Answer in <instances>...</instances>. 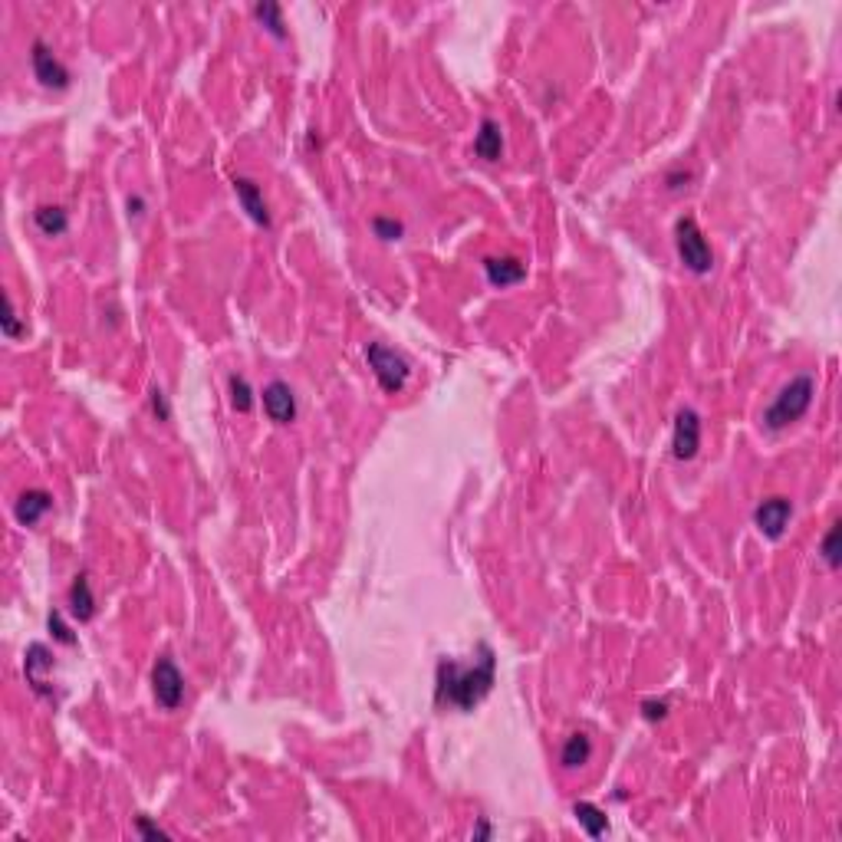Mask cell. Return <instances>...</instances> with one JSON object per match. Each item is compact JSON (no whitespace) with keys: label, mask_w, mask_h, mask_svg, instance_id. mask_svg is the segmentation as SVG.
<instances>
[{"label":"cell","mask_w":842,"mask_h":842,"mask_svg":"<svg viewBox=\"0 0 842 842\" xmlns=\"http://www.w3.org/2000/svg\"><path fill=\"white\" fill-rule=\"evenodd\" d=\"M481 659L464 665L455 659L438 661V678H435V701L447 704L457 710H474L481 701L488 698L494 688V671H498V659L490 651L488 642L477 645Z\"/></svg>","instance_id":"obj_1"},{"label":"cell","mask_w":842,"mask_h":842,"mask_svg":"<svg viewBox=\"0 0 842 842\" xmlns=\"http://www.w3.org/2000/svg\"><path fill=\"white\" fill-rule=\"evenodd\" d=\"M812 395H816V378L806 376V372H803V376H793L790 382L777 392V398H773L770 405H767L763 425L770 428V431H783V428L796 425V421L810 412Z\"/></svg>","instance_id":"obj_2"},{"label":"cell","mask_w":842,"mask_h":842,"mask_svg":"<svg viewBox=\"0 0 842 842\" xmlns=\"http://www.w3.org/2000/svg\"><path fill=\"white\" fill-rule=\"evenodd\" d=\"M675 251H678V260L685 264V270H691V274H710V267H714V251H710L708 237L701 234L698 221L691 217V214H685V217H678L675 221Z\"/></svg>","instance_id":"obj_3"},{"label":"cell","mask_w":842,"mask_h":842,"mask_svg":"<svg viewBox=\"0 0 842 842\" xmlns=\"http://www.w3.org/2000/svg\"><path fill=\"white\" fill-rule=\"evenodd\" d=\"M366 359H369L372 376H376L378 386H382V392L395 395V392H402V388H405L408 376H412V366H408L405 355L395 353V349H392V345H386V343H369L366 345Z\"/></svg>","instance_id":"obj_4"},{"label":"cell","mask_w":842,"mask_h":842,"mask_svg":"<svg viewBox=\"0 0 842 842\" xmlns=\"http://www.w3.org/2000/svg\"><path fill=\"white\" fill-rule=\"evenodd\" d=\"M152 694L158 701V708L178 710L184 701V675L172 661V655H162L152 668Z\"/></svg>","instance_id":"obj_5"},{"label":"cell","mask_w":842,"mask_h":842,"mask_svg":"<svg viewBox=\"0 0 842 842\" xmlns=\"http://www.w3.org/2000/svg\"><path fill=\"white\" fill-rule=\"evenodd\" d=\"M793 520V500L790 498H767L753 510V527L761 530L767 540H780Z\"/></svg>","instance_id":"obj_6"},{"label":"cell","mask_w":842,"mask_h":842,"mask_svg":"<svg viewBox=\"0 0 842 842\" xmlns=\"http://www.w3.org/2000/svg\"><path fill=\"white\" fill-rule=\"evenodd\" d=\"M701 447V415L694 408H681L675 415V431H671V455L678 461H691Z\"/></svg>","instance_id":"obj_7"},{"label":"cell","mask_w":842,"mask_h":842,"mask_svg":"<svg viewBox=\"0 0 842 842\" xmlns=\"http://www.w3.org/2000/svg\"><path fill=\"white\" fill-rule=\"evenodd\" d=\"M30 66H33V76H37L40 86H47V89H66V86H70V70L56 60V53H53L43 40L33 43Z\"/></svg>","instance_id":"obj_8"},{"label":"cell","mask_w":842,"mask_h":842,"mask_svg":"<svg viewBox=\"0 0 842 842\" xmlns=\"http://www.w3.org/2000/svg\"><path fill=\"white\" fill-rule=\"evenodd\" d=\"M47 671H53V655L47 645H40V642H33L30 649H27V655H23V675H27V685H30L40 698H53V688L50 681H47Z\"/></svg>","instance_id":"obj_9"},{"label":"cell","mask_w":842,"mask_h":842,"mask_svg":"<svg viewBox=\"0 0 842 842\" xmlns=\"http://www.w3.org/2000/svg\"><path fill=\"white\" fill-rule=\"evenodd\" d=\"M264 412H267L270 421H276V425H290V421H296L293 388L286 386V382H280V378H274V382L264 388Z\"/></svg>","instance_id":"obj_10"},{"label":"cell","mask_w":842,"mask_h":842,"mask_svg":"<svg viewBox=\"0 0 842 842\" xmlns=\"http://www.w3.org/2000/svg\"><path fill=\"white\" fill-rule=\"evenodd\" d=\"M50 507H53L50 494L40 490V488H33V490H23L21 498H17V504H13V517H17L21 527H37V523L50 514Z\"/></svg>","instance_id":"obj_11"},{"label":"cell","mask_w":842,"mask_h":842,"mask_svg":"<svg viewBox=\"0 0 842 842\" xmlns=\"http://www.w3.org/2000/svg\"><path fill=\"white\" fill-rule=\"evenodd\" d=\"M234 194H237V201H241V208L247 211L251 221L260 224V227H270V211H267L260 184L251 182V178H234Z\"/></svg>","instance_id":"obj_12"},{"label":"cell","mask_w":842,"mask_h":842,"mask_svg":"<svg viewBox=\"0 0 842 842\" xmlns=\"http://www.w3.org/2000/svg\"><path fill=\"white\" fill-rule=\"evenodd\" d=\"M484 276H488L490 286H514L527 276V264L517 260V257H488L484 260Z\"/></svg>","instance_id":"obj_13"},{"label":"cell","mask_w":842,"mask_h":842,"mask_svg":"<svg viewBox=\"0 0 842 842\" xmlns=\"http://www.w3.org/2000/svg\"><path fill=\"white\" fill-rule=\"evenodd\" d=\"M474 155L484 158V162H500L504 155V129L494 119H484L481 123V132L474 135Z\"/></svg>","instance_id":"obj_14"},{"label":"cell","mask_w":842,"mask_h":842,"mask_svg":"<svg viewBox=\"0 0 842 842\" xmlns=\"http://www.w3.org/2000/svg\"><path fill=\"white\" fill-rule=\"evenodd\" d=\"M70 616L76 622H89L96 616V596H92L89 576H76L70 586Z\"/></svg>","instance_id":"obj_15"},{"label":"cell","mask_w":842,"mask_h":842,"mask_svg":"<svg viewBox=\"0 0 842 842\" xmlns=\"http://www.w3.org/2000/svg\"><path fill=\"white\" fill-rule=\"evenodd\" d=\"M33 224H37V231H40L43 237H63L66 227H70V217H66V211L56 208V204H40V208L33 211Z\"/></svg>","instance_id":"obj_16"},{"label":"cell","mask_w":842,"mask_h":842,"mask_svg":"<svg viewBox=\"0 0 842 842\" xmlns=\"http://www.w3.org/2000/svg\"><path fill=\"white\" fill-rule=\"evenodd\" d=\"M573 816H576L579 826H583L586 836H592V839H599V836H606V832H609V820H606V812L599 810L596 803L579 800L576 806H573Z\"/></svg>","instance_id":"obj_17"},{"label":"cell","mask_w":842,"mask_h":842,"mask_svg":"<svg viewBox=\"0 0 842 842\" xmlns=\"http://www.w3.org/2000/svg\"><path fill=\"white\" fill-rule=\"evenodd\" d=\"M589 757H592V741H589L586 734H569L566 744H563V753H559L563 767L576 770V767L589 763Z\"/></svg>","instance_id":"obj_18"},{"label":"cell","mask_w":842,"mask_h":842,"mask_svg":"<svg viewBox=\"0 0 842 842\" xmlns=\"http://www.w3.org/2000/svg\"><path fill=\"white\" fill-rule=\"evenodd\" d=\"M227 392H231L234 412H251V408H254V392H251V382H247L244 376L227 378Z\"/></svg>","instance_id":"obj_19"},{"label":"cell","mask_w":842,"mask_h":842,"mask_svg":"<svg viewBox=\"0 0 842 842\" xmlns=\"http://www.w3.org/2000/svg\"><path fill=\"white\" fill-rule=\"evenodd\" d=\"M254 17L264 23L267 30L274 33L276 40H284V13H280V7H276V4H257Z\"/></svg>","instance_id":"obj_20"},{"label":"cell","mask_w":842,"mask_h":842,"mask_svg":"<svg viewBox=\"0 0 842 842\" xmlns=\"http://www.w3.org/2000/svg\"><path fill=\"white\" fill-rule=\"evenodd\" d=\"M839 523H832L829 530H826V537H822V547H820V557H822V563L829 569H839V563H842V557H839Z\"/></svg>","instance_id":"obj_21"},{"label":"cell","mask_w":842,"mask_h":842,"mask_svg":"<svg viewBox=\"0 0 842 842\" xmlns=\"http://www.w3.org/2000/svg\"><path fill=\"white\" fill-rule=\"evenodd\" d=\"M4 303H7V313H4V319H0V329H4L7 339H21L27 329H23L21 316H17V310H13V300L11 296H4Z\"/></svg>","instance_id":"obj_22"},{"label":"cell","mask_w":842,"mask_h":842,"mask_svg":"<svg viewBox=\"0 0 842 842\" xmlns=\"http://www.w3.org/2000/svg\"><path fill=\"white\" fill-rule=\"evenodd\" d=\"M372 234L382 237V241H398V237L405 234V227H402V221H395V217H372Z\"/></svg>","instance_id":"obj_23"},{"label":"cell","mask_w":842,"mask_h":842,"mask_svg":"<svg viewBox=\"0 0 842 842\" xmlns=\"http://www.w3.org/2000/svg\"><path fill=\"white\" fill-rule=\"evenodd\" d=\"M47 625H50L53 639L60 642V645H76V635H72V632H70V625L63 622V616H60V612H50V619H47Z\"/></svg>","instance_id":"obj_24"},{"label":"cell","mask_w":842,"mask_h":842,"mask_svg":"<svg viewBox=\"0 0 842 842\" xmlns=\"http://www.w3.org/2000/svg\"><path fill=\"white\" fill-rule=\"evenodd\" d=\"M642 718L651 720V724H655V720H665V718H668V701H665V698H645V701H642Z\"/></svg>","instance_id":"obj_25"},{"label":"cell","mask_w":842,"mask_h":842,"mask_svg":"<svg viewBox=\"0 0 842 842\" xmlns=\"http://www.w3.org/2000/svg\"><path fill=\"white\" fill-rule=\"evenodd\" d=\"M152 415L158 421H168L172 418V408H168V398H165L162 388H152Z\"/></svg>","instance_id":"obj_26"},{"label":"cell","mask_w":842,"mask_h":842,"mask_svg":"<svg viewBox=\"0 0 842 842\" xmlns=\"http://www.w3.org/2000/svg\"><path fill=\"white\" fill-rule=\"evenodd\" d=\"M135 829L142 832L145 839H168V832H165L162 826H155L149 816H139V820H135Z\"/></svg>","instance_id":"obj_27"},{"label":"cell","mask_w":842,"mask_h":842,"mask_svg":"<svg viewBox=\"0 0 842 842\" xmlns=\"http://www.w3.org/2000/svg\"><path fill=\"white\" fill-rule=\"evenodd\" d=\"M129 214H135V217L142 214V198H129Z\"/></svg>","instance_id":"obj_28"},{"label":"cell","mask_w":842,"mask_h":842,"mask_svg":"<svg viewBox=\"0 0 842 842\" xmlns=\"http://www.w3.org/2000/svg\"><path fill=\"white\" fill-rule=\"evenodd\" d=\"M488 836H490V826L488 822H481V826L474 829V839H488Z\"/></svg>","instance_id":"obj_29"}]
</instances>
